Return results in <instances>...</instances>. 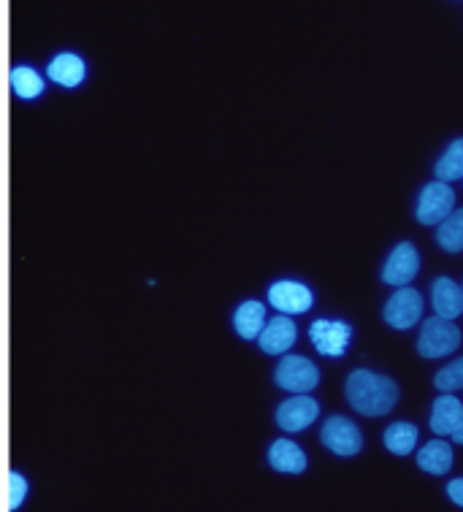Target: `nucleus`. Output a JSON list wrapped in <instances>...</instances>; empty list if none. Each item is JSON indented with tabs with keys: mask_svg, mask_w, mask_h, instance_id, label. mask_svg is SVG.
Masks as SVG:
<instances>
[{
	"mask_svg": "<svg viewBox=\"0 0 463 512\" xmlns=\"http://www.w3.org/2000/svg\"><path fill=\"white\" fill-rule=\"evenodd\" d=\"M347 401L352 404V410L361 412L366 418H380L388 415L396 401H399V385L385 377V374H374L369 369H355L347 377L344 385Z\"/></svg>",
	"mask_w": 463,
	"mask_h": 512,
	"instance_id": "nucleus-1",
	"label": "nucleus"
},
{
	"mask_svg": "<svg viewBox=\"0 0 463 512\" xmlns=\"http://www.w3.org/2000/svg\"><path fill=\"white\" fill-rule=\"evenodd\" d=\"M461 347V328L447 317H428L423 320L420 336H417V353L423 358H445Z\"/></svg>",
	"mask_w": 463,
	"mask_h": 512,
	"instance_id": "nucleus-2",
	"label": "nucleus"
},
{
	"mask_svg": "<svg viewBox=\"0 0 463 512\" xmlns=\"http://www.w3.org/2000/svg\"><path fill=\"white\" fill-rule=\"evenodd\" d=\"M44 76H47V82H52L60 90H79L90 79V63L76 49H60L47 60Z\"/></svg>",
	"mask_w": 463,
	"mask_h": 512,
	"instance_id": "nucleus-3",
	"label": "nucleus"
},
{
	"mask_svg": "<svg viewBox=\"0 0 463 512\" xmlns=\"http://www.w3.org/2000/svg\"><path fill=\"white\" fill-rule=\"evenodd\" d=\"M274 382L288 393H309L320 382V369L304 355H282V361L274 369Z\"/></svg>",
	"mask_w": 463,
	"mask_h": 512,
	"instance_id": "nucleus-4",
	"label": "nucleus"
},
{
	"mask_svg": "<svg viewBox=\"0 0 463 512\" xmlns=\"http://www.w3.org/2000/svg\"><path fill=\"white\" fill-rule=\"evenodd\" d=\"M317 418H320V404L309 393H293L274 412L277 426L282 431H288V434H298V431L309 429Z\"/></svg>",
	"mask_w": 463,
	"mask_h": 512,
	"instance_id": "nucleus-5",
	"label": "nucleus"
},
{
	"mask_svg": "<svg viewBox=\"0 0 463 512\" xmlns=\"http://www.w3.org/2000/svg\"><path fill=\"white\" fill-rule=\"evenodd\" d=\"M266 298H269V304L277 309V312L290 317L304 315V312H309L312 304H315V293H312V288L296 280L271 282Z\"/></svg>",
	"mask_w": 463,
	"mask_h": 512,
	"instance_id": "nucleus-6",
	"label": "nucleus"
},
{
	"mask_svg": "<svg viewBox=\"0 0 463 512\" xmlns=\"http://www.w3.org/2000/svg\"><path fill=\"white\" fill-rule=\"evenodd\" d=\"M320 439H323V445L331 453L344 458L358 456L363 447L361 429L350 418H344V415H334V418L325 420L323 429H320Z\"/></svg>",
	"mask_w": 463,
	"mask_h": 512,
	"instance_id": "nucleus-7",
	"label": "nucleus"
},
{
	"mask_svg": "<svg viewBox=\"0 0 463 512\" xmlns=\"http://www.w3.org/2000/svg\"><path fill=\"white\" fill-rule=\"evenodd\" d=\"M455 209V193L450 182L436 179L431 185L423 187L420 201H417V223L420 225H439Z\"/></svg>",
	"mask_w": 463,
	"mask_h": 512,
	"instance_id": "nucleus-8",
	"label": "nucleus"
},
{
	"mask_svg": "<svg viewBox=\"0 0 463 512\" xmlns=\"http://www.w3.org/2000/svg\"><path fill=\"white\" fill-rule=\"evenodd\" d=\"M382 317H385V323L390 328H399V331L417 326L420 317H423V296L415 288L404 285L390 296V301L382 309Z\"/></svg>",
	"mask_w": 463,
	"mask_h": 512,
	"instance_id": "nucleus-9",
	"label": "nucleus"
},
{
	"mask_svg": "<svg viewBox=\"0 0 463 512\" xmlns=\"http://www.w3.org/2000/svg\"><path fill=\"white\" fill-rule=\"evenodd\" d=\"M309 339H312V345H315V350L320 355H325V358H339L350 347L352 328L344 320H325V317H320V320H315L309 326Z\"/></svg>",
	"mask_w": 463,
	"mask_h": 512,
	"instance_id": "nucleus-10",
	"label": "nucleus"
},
{
	"mask_svg": "<svg viewBox=\"0 0 463 512\" xmlns=\"http://www.w3.org/2000/svg\"><path fill=\"white\" fill-rule=\"evenodd\" d=\"M417 271H420V252H417V247L412 242H401L396 250L390 252L388 261H385L382 282L404 288V285L415 280Z\"/></svg>",
	"mask_w": 463,
	"mask_h": 512,
	"instance_id": "nucleus-11",
	"label": "nucleus"
},
{
	"mask_svg": "<svg viewBox=\"0 0 463 512\" xmlns=\"http://www.w3.org/2000/svg\"><path fill=\"white\" fill-rule=\"evenodd\" d=\"M296 339L298 328L293 323V317L279 312L277 317L266 320V326H263V331L258 336V345L266 355H285L290 347L296 345Z\"/></svg>",
	"mask_w": 463,
	"mask_h": 512,
	"instance_id": "nucleus-12",
	"label": "nucleus"
},
{
	"mask_svg": "<svg viewBox=\"0 0 463 512\" xmlns=\"http://www.w3.org/2000/svg\"><path fill=\"white\" fill-rule=\"evenodd\" d=\"M9 87L14 98L22 103H36L47 95V76L41 74L33 63H17L9 71Z\"/></svg>",
	"mask_w": 463,
	"mask_h": 512,
	"instance_id": "nucleus-13",
	"label": "nucleus"
},
{
	"mask_svg": "<svg viewBox=\"0 0 463 512\" xmlns=\"http://www.w3.org/2000/svg\"><path fill=\"white\" fill-rule=\"evenodd\" d=\"M266 461L279 475H301V472H306V453L293 439H274L269 445V453H266Z\"/></svg>",
	"mask_w": 463,
	"mask_h": 512,
	"instance_id": "nucleus-14",
	"label": "nucleus"
},
{
	"mask_svg": "<svg viewBox=\"0 0 463 512\" xmlns=\"http://www.w3.org/2000/svg\"><path fill=\"white\" fill-rule=\"evenodd\" d=\"M266 304H260L255 298H247V301H241L239 307L233 309V317H231V326L236 331L239 339L244 342H255L266 326Z\"/></svg>",
	"mask_w": 463,
	"mask_h": 512,
	"instance_id": "nucleus-15",
	"label": "nucleus"
},
{
	"mask_svg": "<svg viewBox=\"0 0 463 512\" xmlns=\"http://www.w3.org/2000/svg\"><path fill=\"white\" fill-rule=\"evenodd\" d=\"M431 301H434V309L439 317L455 320V317L463 315V288L458 282L450 280V277H439L434 282Z\"/></svg>",
	"mask_w": 463,
	"mask_h": 512,
	"instance_id": "nucleus-16",
	"label": "nucleus"
},
{
	"mask_svg": "<svg viewBox=\"0 0 463 512\" xmlns=\"http://www.w3.org/2000/svg\"><path fill=\"white\" fill-rule=\"evenodd\" d=\"M463 420V404L455 399L453 393H442L434 401V410H431V431L439 437H450L455 426Z\"/></svg>",
	"mask_w": 463,
	"mask_h": 512,
	"instance_id": "nucleus-17",
	"label": "nucleus"
},
{
	"mask_svg": "<svg viewBox=\"0 0 463 512\" xmlns=\"http://www.w3.org/2000/svg\"><path fill=\"white\" fill-rule=\"evenodd\" d=\"M417 466L428 475H447L453 469V447L445 439H434L417 453Z\"/></svg>",
	"mask_w": 463,
	"mask_h": 512,
	"instance_id": "nucleus-18",
	"label": "nucleus"
},
{
	"mask_svg": "<svg viewBox=\"0 0 463 512\" xmlns=\"http://www.w3.org/2000/svg\"><path fill=\"white\" fill-rule=\"evenodd\" d=\"M436 244L445 252H461L463 250V209L450 212V215L439 223V233H436Z\"/></svg>",
	"mask_w": 463,
	"mask_h": 512,
	"instance_id": "nucleus-19",
	"label": "nucleus"
},
{
	"mask_svg": "<svg viewBox=\"0 0 463 512\" xmlns=\"http://www.w3.org/2000/svg\"><path fill=\"white\" fill-rule=\"evenodd\" d=\"M417 445V426L412 423H393L385 429V447L393 456H409Z\"/></svg>",
	"mask_w": 463,
	"mask_h": 512,
	"instance_id": "nucleus-20",
	"label": "nucleus"
},
{
	"mask_svg": "<svg viewBox=\"0 0 463 512\" xmlns=\"http://www.w3.org/2000/svg\"><path fill=\"white\" fill-rule=\"evenodd\" d=\"M436 179H442V182L463 179V139H455L442 155V160L436 163Z\"/></svg>",
	"mask_w": 463,
	"mask_h": 512,
	"instance_id": "nucleus-21",
	"label": "nucleus"
},
{
	"mask_svg": "<svg viewBox=\"0 0 463 512\" xmlns=\"http://www.w3.org/2000/svg\"><path fill=\"white\" fill-rule=\"evenodd\" d=\"M434 385H436V391H442V393L461 391L463 388V358H458V361H453V364H447L445 369H439L434 377Z\"/></svg>",
	"mask_w": 463,
	"mask_h": 512,
	"instance_id": "nucleus-22",
	"label": "nucleus"
},
{
	"mask_svg": "<svg viewBox=\"0 0 463 512\" xmlns=\"http://www.w3.org/2000/svg\"><path fill=\"white\" fill-rule=\"evenodd\" d=\"M30 483L22 472H9V510L17 512L22 504L28 502Z\"/></svg>",
	"mask_w": 463,
	"mask_h": 512,
	"instance_id": "nucleus-23",
	"label": "nucleus"
},
{
	"mask_svg": "<svg viewBox=\"0 0 463 512\" xmlns=\"http://www.w3.org/2000/svg\"><path fill=\"white\" fill-rule=\"evenodd\" d=\"M447 496H450L458 507H463V477H458V480H453V483L447 485Z\"/></svg>",
	"mask_w": 463,
	"mask_h": 512,
	"instance_id": "nucleus-24",
	"label": "nucleus"
},
{
	"mask_svg": "<svg viewBox=\"0 0 463 512\" xmlns=\"http://www.w3.org/2000/svg\"><path fill=\"white\" fill-rule=\"evenodd\" d=\"M450 437H453V442L463 445V420H461V423H458V426H455V431H453V434H450Z\"/></svg>",
	"mask_w": 463,
	"mask_h": 512,
	"instance_id": "nucleus-25",
	"label": "nucleus"
},
{
	"mask_svg": "<svg viewBox=\"0 0 463 512\" xmlns=\"http://www.w3.org/2000/svg\"><path fill=\"white\" fill-rule=\"evenodd\" d=\"M461 288H463V285H461Z\"/></svg>",
	"mask_w": 463,
	"mask_h": 512,
	"instance_id": "nucleus-26",
	"label": "nucleus"
}]
</instances>
